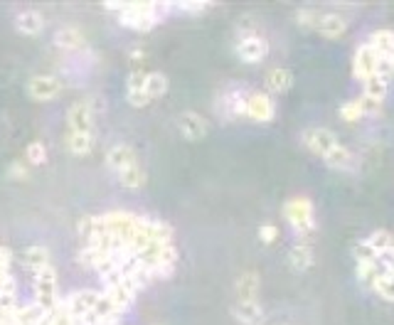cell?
Segmentation results:
<instances>
[{
	"mask_svg": "<svg viewBox=\"0 0 394 325\" xmlns=\"http://www.w3.org/2000/svg\"><path fill=\"white\" fill-rule=\"evenodd\" d=\"M116 175H119V183L126 190H140L146 185V170L140 168V162H133V165H129V168H124Z\"/></svg>",
	"mask_w": 394,
	"mask_h": 325,
	"instance_id": "cell-29",
	"label": "cell"
},
{
	"mask_svg": "<svg viewBox=\"0 0 394 325\" xmlns=\"http://www.w3.org/2000/svg\"><path fill=\"white\" fill-rule=\"evenodd\" d=\"M133 162H138V156H136V151L129 146V143H116V146L108 148L106 165L114 170V173H121V170L133 165Z\"/></svg>",
	"mask_w": 394,
	"mask_h": 325,
	"instance_id": "cell-16",
	"label": "cell"
},
{
	"mask_svg": "<svg viewBox=\"0 0 394 325\" xmlns=\"http://www.w3.org/2000/svg\"><path fill=\"white\" fill-rule=\"evenodd\" d=\"M140 232L146 234L148 242L156 244H173V227L156 217H140Z\"/></svg>",
	"mask_w": 394,
	"mask_h": 325,
	"instance_id": "cell-14",
	"label": "cell"
},
{
	"mask_svg": "<svg viewBox=\"0 0 394 325\" xmlns=\"http://www.w3.org/2000/svg\"><path fill=\"white\" fill-rule=\"evenodd\" d=\"M106 10L119 12V22L124 27H131L136 33H148L158 22H163L165 12L170 10L161 3H106Z\"/></svg>",
	"mask_w": 394,
	"mask_h": 325,
	"instance_id": "cell-1",
	"label": "cell"
},
{
	"mask_svg": "<svg viewBox=\"0 0 394 325\" xmlns=\"http://www.w3.org/2000/svg\"><path fill=\"white\" fill-rule=\"evenodd\" d=\"M389 60H392V69H394V57H389Z\"/></svg>",
	"mask_w": 394,
	"mask_h": 325,
	"instance_id": "cell-42",
	"label": "cell"
},
{
	"mask_svg": "<svg viewBox=\"0 0 394 325\" xmlns=\"http://www.w3.org/2000/svg\"><path fill=\"white\" fill-rule=\"evenodd\" d=\"M35 303L42 306L44 310H52L60 303V293H57V271L54 266H47L40 274H35Z\"/></svg>",
	"mask_w": 394,
	"mask_h": 325,
	"instance_id": "cell-3",
	"label": "cell"
},
{
	"mask_svg": "<svg viewBox=\"0 0 394 325\" xmlns=\"http://www.w3.org/2000/svg\"><path fill=\"white\" fill-rule=\"evenodd\" d=\"M146 94L151 101L167 94V76L163 72H148L146 74Z\"/></svg>",
	"mask_w": 394,
	"mask_h": 325,
	"instance_id": "cell-32",
	"label": "cell"
},
{
	"mask_svg": "<svg viewBox=\"0 0 394 325\" xmlns=\"http://www.w3.org/2000/svg\"><path fill=\"white\" fill-rule=\"evenodd\" d=\"M42 25H44V17L40 15L38 10H22L17 12L15 17V30L25 38H35V35L42 33Z\"/></svg>",
	"mask_w": 394,
	"mask_h": 325,
	"instance_id": "cell-23",
	"label": "cell"
},
{
	"mask_svg": "<svg viewBox=\"0 0 394 325\" xmlns=\"http://www.w3.org/2000/svg\"><path fill=\"white\" fill-rule=\"evenodd\" d=\"M365 242L372 247V251H375V256H377L379 264L394 266V237L387 232V229H377V232L370 234Z\"/></svg>",
	"mask_w": 394,
	"mask_h": 325,
	"instance_id": "cell-12",
	"label": "cell"
},
{
	"mask_svg": "<svg viewBox=\"0 0 394 325\" xmlns=\"http://www.w3.org/2000/svg\"><path fill=\"white\" fill-rule=\"evenodd\" d=\"M325 40H338L347 33V20L338 12H323L318 20V27H315Z\"/></svg>",
	"mask_w": 394,
	"mask_h": 325,
	"instance_id": "cell-21",
	"label": "cell"
},
{
	"mask_svg": "<svg viewBox=\"0 0 394 325\" xmlns=\"http://www.w3.org/2000/svg\"><path fill=\"white\" fill-rule=\"evenodd\" d=\"M126 99H129V103L133 108H143L151 103V99H148V94H146V74H143V72H133V74L129 76Z\"/></svg>",
	"mask_w": 394,
	"mask_h": 325,
	"instance_id": "cell-18",
	"label": "cell"
},
{
	"mask_svg": "<svg viewBox=\"0 0 394 325\" xmlns=\"http://www.w3.org/2000/svg\"><path fill=\"white\" fill-rule=\"evenodd\" d=\"M54 44L60 49H67V52H74V49H81L87 44V38H84V33H81L79 27L67 25L54 33Z\"/></svg>",
	"mask_w": 394,
	"mask_h": 325,
	"instance_id": "cell-22",
	"label": "cell"
},
{
	"mask_svg": "<svg viewBox=\"0 0 394 325\" xmlns=\"http://www.w3.org/2000/svg\"><path fill=\"white\" fill-rule=\"evenodd\" d=\"M377 65H379V54L370 47L368 42L360 44L355 49V60H352V72L360 81L370 79L372 74H377Z\"/></svg>",
	"mask_w": 394,
	"mask_h": 325,
	"instance_id": "cell-11",
	"label": "cell"
},
{
	"mask_svg": "<svg viewBox=\"0 0 394 325\" xmlns=\"http://www.w3.org/2000/svg\"><path fill=\"white\" fill-rule=\"evenodd\" d=\"M22 264L33 271V274H40L42 269L52 266L49 264V251L44 249V247H27V249L22 251Z\"/></svg>",
	"mask_w": 394,
	"mask_h": 325,
	"instance_id": "cell-28",
	"label": "cell"
},
{
	"mask_svg": "<svg viewBox=\"0 0 394 325\" xmlns=\"http://www.w3.org/2000/svg\"><path fill=\"white\" fill-rule=\"evenodd\" d=\"M101 298H104V293L92 291V288H84V291H74L69 298H67L65 308L74 320L87 318V315H94L99 310V306H101Z\"/></svg>",
	"mask_w": 394,
	"mask_h": 325,
	"instance_id": "cell-4",
	"label": "cell"
},
{
	"mask_svg": "<svg viewBox=\"0 0 394 325\" xmlns=\"http://www.w3.org/2000/svg\"><path fill=\"white\" fill-rule=\"evenodd\" d=\"M318 20H320V12L311 10V8H301V10L296 12V22H298V27H303V30H315V27H318Z\"/></svg>",
	"mask_w": 394,
	"mask_h": 325,
	"instance_id": "cell-36",
	"label": "cell"
},
{
	"mask_svg": "<svg viewBox=\"0 0 394 325\" xmlns=\"http://www.w3.org/2000/svg\"><path fill=\"white\" fill-rule=\"evenodd\" d=\"M244 99H247V92H242V89H229V92L222 94V99L217 101V111H220L224 119L244 116Z\"/></svg>",
	"mask_w": 394,
	"mask_h": 325,
	"instance_id": "cell-15",
	"label": "cell"
},
{
	"mask_svg": "<svg viewBox=\"0 0 394 325\" xmlns=\"http://www.w3.org/2000/svg\"><path fill=\"white\" fill-rule=\"evenodd\" d=\"M47 310L38 303H27V306H17L15 313V325H42L47 320Z\"/></svg>",
	"mask_w": 394,
	"mask_h": 325,
	"instance_id": "cell-27",
	"label": "cell"
},
{
	"mask_svg": "<svg viewBox=\"0 0 394 325\" xmlns=\"http://www.w3.org/2000/svg\"><path fill=\"white\" fill-rule=\"evenodd\" d=\"M320 160H323L330 170H338V173H350V170L357 168L355 153H352L347 146H343V143H340V146H335L330 153H325Z\"/></svg>",
	"mask_w": 394,
	"mask_h": 325,
	"instance_id": "cell-13",
	"label": "cell"
},
{
	"mask_svg": "<svg viewBox=\"0 0 394 325\" xmlns=\"http://www.w3.org/2000/svg\"><path fill=\"white\" fill-rule=\"evenodd\" d=\"M232 313L244 325H261L264 323V308L259 301H234Z\"/></svg>",
	"mask_w": 394,
	"mask_h": 325,
	"instance_id": "cell-19",
	"label": "cell"
},
{
	"mask_svg": "<svg viewBox=\"0 0 394 325\" xmlns=\"http://www.w3.org/2000/svg\"><path fill=\"white\" fill-rule=\"evenodd\" d=\"M62 94V81L54 74H35L27 81V97L33 101H54Z\"/></svg>",
	"mask_w": 394,
	"mask_h": 325,
	"instance_id": "cell-8",
	"label": "cell"
},
{
	"mask_svg": "<svg viewBox=\"0 0 394 325\" xmlns=\"http://www.w3.org/2000/svg\"><path fill=\"white\" fill-rule=\"evenodd\" d=\"M10 173H13V175H15V178H17V180L27 178V170H25V168H22L20 162H13V165H10Z\"/></svg>",
	"mask_w": 394,
	"mask_h": 325,
	"instance_id": "cell-41",
	"label": "cell"
},
{
	"mask_svg": "<svg viewBox=\"0 0 394 325\" xmlns=\"http://www.w3.org/2000/svg\"><path fill=\"white\" fill-rule=\"evenodd\" d=\"M372 291L377 293L382 301L387 303H394V266H384L379 269V276L375 278Z\"/></svg>",
	"mask_w": 394,
	"mask_h": 325,
	"instance_id": "cell-24",
	"label": "cell"
},
{
	"mask_svg": "<svg viewBox=\"0 0 394 325\" xmlns=\"http://www.w3.org/2000/svg\"><path fill=\"white\" fill-rule=\"evenodd\" d=\"M207 3H180L178 6V10H183V12H202V10H207Z\"/></svg>",
	"mask_w": 394,
	"mask_h": 325,
	"instance_id": "cell-40",
	"label": "cell"
},
{
	"mask_svg": "<svg viewBox=\"0 0 394 325\" xmlns=\"http://www.w3.org/2000/svg\"><path fill=\"white\" fill-rule=\"evenodd\" d=\"M234 52H237V57L244 62V65H259V62H264L266 52H269V44L264 42V38L249 33V35H242V38H239Z\"/></svg>",
	"mask_w": 394,
	"mask_h": 325,
	"instance_id": "cell-9",
	"label": "cell"
},
{
	"mask_svg": "<svg viewBox=\"0 0 394 325\" xmlns=\"http://www.w3.org/2000/svg\"><path fill=\"white\" fill-rule=\"evenodd\" d=\"M340 119L345 121V124H357L360 119H365V116H362V108H360V101H357V99L343 103V106H340Z\"/></svg>",
	"mask_w": 394,
	"mask_h": 325,
	"instance_id": "cell-35",
	"label": "cell"
},
{
	"mask_svg": "<svg viewBox=\"0 0 394 325\" xmlns=\"http://www.w3.org/2000/svg\"><path fill=\"white\" fill-rule=\"evenodd\" d=\"M25 158H27V162H30V165H42V162L47 160V148H44V143L42 141L27 143Z\"/></svg>",
	"mask_w": 394,
	"mask_h": 325,
	"instance_id": "cell-34",
	"label": "cell"
},
{
	"mask_svg": "<svg viewBox=\"0 0 394 325\" xmlns=\"http://www.w3.org/2000/svg\"><path fill=\"white\" fill-rule=\"evenodd\" d=\"M357 101H360L362 116H375V114H379V111H382V101H379V99L365 97V94H362V97L357 99Z\"/></svg>",
	"mask_w": 394,
	"mask_h": 325,
	"instance_id": "cell-38",
	"label": "cell"
},
{
	"mask_svg": "<svg viewBox=\"0 0 394 325\" xmlns=\"http://www.w3.org/2000/svg\"><path fill=\"white\" fill-rule=\"evenodd\" d=\"M293 87V74L286 67H274V69L266 74V89L274 94H284Z\"/></svg>",
	"mask_w": 394,
	"mask_h": 325,
	"instance_id": "cell-26",
	"label": "cell"
},
{
	"mask_svg": "<svg viewBox=\"0 0 394 325\" xmlns=\"http://www.w3.org/2000/svg\"><path fill=\"white\" fill-rule=\"evenodd\" d=\"M303 146H306L311 153H315L318 158H323L325 153H330L335 146H340V138H338L330 128L313 126V128L303 131Z\"/></svg>",
	"mask_w": 394,
	"mask_h": 325,
	"instance_id": "cell-7",
	"label": "cell"
},
{
	"mask_svg": "<svg viewBox=\"0 0 394 325\" xmlns=\"http://www.w3.org/2000/svg\"><path fill=\"white\" fill-rule=\"evenodd\" d=\"M175 124H178L180 135H183L185 141H190V143L202 141V138L210 133V124H207L205 116L197 114V111H183Z\"/></svg>",
	"mask_w": 394,
	"mask_h": 325,
	"instance_id": "cell-10",
	"label": "cell"
},
{
	"mask_svg": "<svg viewBox=\"0 0 394 325\" xmlns=\"http://www.w3.org/2000/svg\"><path fill=\"white\" fill-rule=\"evenodd\" d=\"M156 325H163V323H156Z\"/></svg>",
	"mask_w": 394,
	"mask_h": 325,
	"instance_id": "cell-43",
	"label": "cell"
},
{
	"mask_svg": "<svg viewBox=\"0 0 394 325\" xmlns=\"http://www.w3.org/2000/svg\"><path fill=\"white\" fill-rule=\"evenodd\" d=\"M259 288L261 278L256 271H244L242 276L234 283V293H237V301H259Z\"/></svg>",
	"mask_w": 394,
	"mask_h": 325,
	"instance_id": "cell-20",
	"label": "cell"
},
{
	"mask_svg": "<svg viewBox=\"0 0 394 325\" xmlns=\"http://www.w3.org/2000/svg\"><path fill=\"white\" fill-rule=\"evenodd\" d=\"M10 264H13V251L8 247H0V283H6L10 278Z\"/></svg>",
	"mask_w": 394,
	"mask_h": 325,
	"instance_id": "cell-37",
	"label": "cell"
},
{
	"mask_svg": "<svg viewBox=\"0 0 394 325\" xmlns=\"http://www.w3.org/2000/svg\"><path fill=\"white\" fill-rule=\"evenodd\" d=\"M313 261H315L313 247H311L306 239H298L291 247V251H288V266H291L296 274H303V271H308L313 266Z\"/></svg>",
	"mask_w": 394,
	"mask_h": 325,
	"instance_id": "cell-17",
	"label": "cell"
},
{
	"mask_svg": "<svg viewBox=\"0 0 394 325\" xmlns=\"http://www.w3.org/2000/svg\"><path fill=\"white\" fill-rule=\"evenodd\" d=\"M259 239L264 244H274L276 239H279V227H276V224H271V222L261 224V227H259Z\"/></svg>",
	"mask_w": 394,
	"mask_h": 325,
	"instance_id": "cell-39",
	"label": "cell"
},
{
	"mask_svg": "<svg viewBox=\"0 0 394 325\" xmlns=\"http://www.w3.org/2000/svg\"><path fill=\"white\" fill-rule=\"evenodd\" d=\"M94 119H97V111H94V101H74L67 111V126H69V133H94Z\"/></svg>",
	"mask_w": 394,
	"mask_h": 325,
	"instance_id": "cell-6",
	"label": "cell"
},
{
	"mask_svg": "<svg viewBox=\"0 0 394 325\" xmlns=\"http://www.w3.org/2000/svg\"><path fill=\"white\" fill-rule=\"evenodd\" d=\"M284 217H286V222L291 224L293 232L301 239H306L315 229V210L313 202L308 200V197H293V200H288L284 205Z\"/></svg>",
	"mask_w": 394,
	"mask_h": 325,
	"instance_id": "cell-2",
	"label": "cell"
},
{
	"mask_svg": "<svg viewBox=\"0 0 394 325\" xmlns=\"http://www.w3.org/2000/svg\"><path fill=\"white\" fill-rule=\"evenodd\" d=\"M355 271H357V278H360L362 286H370L372 288L375 278L379 276V269H382V264H379L377 259H355Z\"/></svg>",
	"mask_w": 394,
	"mask_h": 325,
	"instance_id": "cell-30",
	"label": "cell"
},
{
	"mask_svg": "<svg viewBox=\"0 0 394 325\" xmlns=\"http://www.w3.org/2000/svg\"><path fill=\"white\" fill-rule=\"evenodd\" d=\"M97 146V138L94 133H69L67 135V148H69L74 156H89Z\"/></svg>",
	"mask_w": 394,
	"mask_h": 325,
	"instance_id": "cell-31",
	"label": "cell"
},
{
	"mask_svg": "<svg viewBox=\"0 0 394 325\" xmlns=\"http://www.w3.org/2000/svg\"><path fill=\"white\" fill-rule=\"evenodd\" d=\"M244 116L256 124H269L276 116V103L269 94L264 92H247L244 99Z\"/></svg>",
	"mask_w": 394,
	"mask_h": 325,
	"instance_id": "cell-5",
	"label": "cell"
},
{
	"mask_svg": "<svg viewBox=\"0 0 394 325\" xmlns=\"http://www.w3.org/2000/svg\"><path fill=\"white\" fill-rule=\"evenodd\" d=\"M387 92H389V81L382 79L379 74H372L370 79L362 81V94H365V97H372V99H379V101H384Z\"/></svg>",
	"mask_w": 394,
	"mask_h": 325,
	"instance_id": "cell-33",
	"label": "cell"
},
{
	"mask_svg": "<svg viewBox=\"0 0 394 325\" xmlns=\"http://www.w3.org/2000/svg\"><path fill=\"white\" fill-rule=\"evenodd\" d=\"M368 44L379 57H394V30H387V27L375 30V33L370 35Z\"/></svg>",
	"mask_w": 394,
	"mask_h": 325,
	"instance_id": "cell-25",
	"label": "cell"
}]
</instances>
